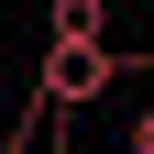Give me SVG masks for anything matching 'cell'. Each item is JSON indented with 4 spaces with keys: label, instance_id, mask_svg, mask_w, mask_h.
I'll list each match as a JSON object with an SVG mask.
<instances>
[{
    "label": "cell",
    "instance_id": "cell-1",
    "mask_svg": "<svg viewBox=\"0 0 154 154\" xmlns=\"http://www.w3.org/2000/svg\"><path fill=\"white\" fill-rule=\"evenodd\" d=\"M110 77H121V55H110V44H44V66H33V88H44V99H55V110L77 121L88 99H110Z\"/></svg>",
    "mask_w": 154,
    "mask_h": 154
},
{
    "label": "cell",
    "instance_id": "cell-2",
    "mask_svg": "<svg viewBox=\"0 0 154 154\" xmlns=\"http://www.w3.org/2000/svg\"><path fill=\"white\" fill-rule=\"evenodd\" d=\"M55 44H110V0H55Z\"/></svg>",
    "mask_w": 154,
    "mask_h": 154
},
{
    "label": "cell",
    "instance_id": "cell-3",
    "mask_svg": "<svg viewBox=\"0 0 154 154\" xmlns=\"http://www.w3.org/2000/svg\"><path fill=\"white\" fill-rule=\"evenodd\" d=\"M132 154H154V110H132Z\"/></svg>",
    "mask_w": 154,
    "mask_h": 154
}]
</instances>
